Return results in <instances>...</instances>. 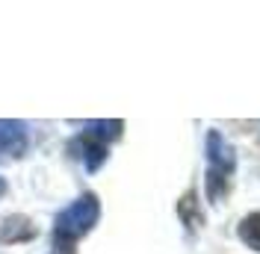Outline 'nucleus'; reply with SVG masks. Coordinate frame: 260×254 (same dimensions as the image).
<instances>
[{
	"instance_id": "1",
	"label": "nucleus",
	"mask_w": 260,
	"mask_h": 254,
	"mask_svg": "<svg viewBox=\"0 0 260 254\" xmlns=\"http://www.w3.org/2000/svg\"><path fill=\"white\" fill-rule=\"evenodd\" d=\"M237 172V154L219 130L207 133V198L222 201L231 189V177Z\"/></svg>"
},
{
	"instance_id": "2",
	"label": "nucleus",
	"mask_w": 260,
	"mask_h": 254,
	"mask_svg": "<svg viewBox=\"0 0 260 254\" xmlns=\"http://www.w3.org/2000/svg\"><path fill=\"white\" fill-rule=\"evenodd\" d=\"M98 216H101V204H98V198L92 192H86L80 195L74 204H68L56 216V225H53V239H56V245L59 248H71V242L74 239H80L83 234H89L92 228H95Z\"/></svg>"
},
{
	"instance_id": "3",
	"label": "nucleus",
	"mask_w": 260,
	"mask_h": 254,
	"mask_svg": "<svg viewBox=\"0 0 260 254\" xmlns=\"http://www.w3.org/2000/svg\"><path fill=\"white\" fill-rule=\"evenodd\" d=\"M74 157L83 160V166H86V172H98L101 166H104V160H107V142H101V139H95L92 133H86L83 130L80 136L71 142V148H68Z\"/></svg>"
},
{
	"instance_id": "4",
	"label": "nucleus",
	"mask_w": 260,
	"mask_h": 254,
	"mask_svg": "<svg viewBox=\"0 0 260 254\" xmlns=\"http://www.w3.org/2000/svg\"><path fill=\"white\" fill-rule=\"evenodd\" d=\"M27 148V133L21 121H0V154L21 157Z\"/></svg>"
},
{
	"instance_id": "5",
	"label": "nucleus",
	"mask_w": 260,
	"mask_h": 254,
	"mask_svg": "<svg viewBox=\"0 0 260 254\" xmlns=\"http://www.w3.org/2000/svg\"><path fill=\"white\" fill-rule=\"evenodd\" d=\"M237 234H240V239H243L251 251H260V213H248L243 222H240Z\"/></svg>"
},
{
	"instance_id": "6",
	"label": "nucleus",
	"mask_w": 260,
	"mask_h": 254,
	"mask_svg": "<svg viewBox=\"0 0 260 254\" xmlns=\"http://www.w3.org/2000/svg\"><path fill=\"white\" fill-rule=\"evenodd\" d=\"M178 213H180V219H183V225L186 228H198L201 225V210H198V198H195V189H189L183 198H180V204H178Z\"/></svg>"
},
{
	"instance_id": "7",
	"label": "nucleus",
	"mask_w": 260,
	"mask_h": 254,
	"mask_svg": "<svg viewBox=\"0 0 260 254\" xmlns=\"http://www.w3.org/2000/svg\"><path fill=\"white\" fill-rule=\"evenodd\" d=\"M121 130H124V121H89L86 124V133H92L95 139H101V142H113V139H118L121 136Z\"/></svg>"
},
{
	"instance_id": "8",
	"label": "nucleus",
	"mask_w": 260,
	"mask_h": 254,
	"mask_svg": "<svg viewBox=\"0 0 260 254\" xmlns=\"http://www.w3.org/2000/svg\"><path fill=\"white\" fill-rule=\"evenodd\" d=\"M3 192H6V180H3V177H0V195H3Z\"/></svg>"
}]
</instances>
